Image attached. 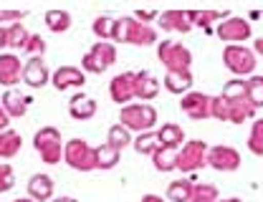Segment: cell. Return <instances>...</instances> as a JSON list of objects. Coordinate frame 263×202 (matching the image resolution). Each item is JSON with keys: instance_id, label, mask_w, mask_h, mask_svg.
<instances>
[{"instance_id": "cell-1", "label": "cell", "mask_w": 263, "mask_h": 202, "mask_svg": "<svg viewBox=\"0 0 263 202\" xmlns=\"http://www.w3.org/2000/svg\"><path fill=\"white\" fill-rule=\"evenodd\" d=\"M114 41L117 43H134V46H152L157 41V33L134 18H117Z\"/></svg>"}, {"instance_id": "cell-2", "label": "cell", "mask_w": 263, "mask_h": 202, "mask_svg": "<svg viewBox=\"0 0 263 202\" xmlns=\"http://www.w3.org/2000/svg\"><path fill=\"white\" fill-rule=\"evenodd\" d=\"M122 122V127H127V129H134V132H149L152 127H155V122H157V111L149 106V104H127L124 109H122V116H119Z\"/></svg>"}, {"instance_id": "cell-3", "label": "cell", "mask_w": 263, "mask_h": 202, "mask_svg": "<svg viewBox=\"0 0 263 202\" xmlns=\"http://www.w3.org/2000/svg\"><path fill=\"white\" fill-rule=\"evenodd\" d=\"M157 53H160V61L167 66V73H190L193 56H190V51L182 43L162 41V46L157 48Z\"/></svg>"}, {"instance_id": "cell-4", "label": "cell", "mask_w": 263, "mask_h": 202, "mask_svg": "<svg viewBox=\"0 0 263 202\" xmlns=\"http://www.w3.org/2000/svg\"><path fill=\"white\" fill-rule=\"evenodd\" d=\"M64 157L68 167L81 169V172H89V169L97 167V149L89 147L84 139H71L64 147Z\"/></svg>"}, {"instance_id": "cell-5", "label": "cell", "mask_w": 263, "mask_h": 202, "mask_svg": "<svg viewBox=\"0 0 263 202\" xmlns=\"http://www.w3.org/2000/svg\"><path fill=\"white\" fill-rule=\"evenodd\" d=\"M223 64L235 76H248L256 71V53L246 46H228L223 51Z\"/></svg>"}, {"instance_id": "cell-6", "label": "cell", "mask_w": 263, "mask_h": 202, "mask_svg": "<svg viewBox=\"0 0 263 202\" xmlns=\"http://www.w3.org/2000/svg\"><path fill=\"white\" fill-rule=\"evenodd\" d=\"M114 61H117V48L109 41H99V43L91 46V51L84 56V71H89V73H104Z\"/></svg>"}, {"instance_id": "cell-7", "label": "cell", "mask_w": 263, "mask_h": 202, "mask_svg": "<svg viewBox=\"0 0 263 202\" xmlns=\"http://www.w3.org/2000/svg\"><path fill=\"white\" fill-rule=\"evenodd\" d=\"M208 144L205 142H187L177 152V169L182 172H195V169L208 165Z\"/></svg>"}, {"instance_id": "cell-8", "label": "cell", "mask_w": 263, "mask_h": 202, "mask_svg": "<svg viewBox=\"0 0 263 202\" xmlns=\"http://www.w3.org/2000/svg\"><path fill=\"white\" fill-rule=\"evenodd\" d=\"M35 149H38V154L43 157V162L46 165H56L59 159H61V134L53 129V127H46V129H41L38 134H35Z\"/></svg>"}, {"instance_id": "cell-9", "label": "cell", "mask_w": 263, "mask_h": 202, "mask_svg": "<svg viewBox=\"0 0 263 202\" xmlns=\"http://www.w3.org/2000/svg\"><path fill=\"white\" fill-rule=\"evenodd\" d=\"M180 109L182 114H187L190 119H205L213 114V96H205V94H197V91H190L185 94L182 101H180Z\"/></svg>"}, {"instance_id": "cell-10", "label": "cell", "mask_w": 263, "mask_h": 202, "mask_svg": "<svg viewBox=\"0 0 263 202\" xmlns=\"http://www.w3.org/2000/svg\"><path fill=\"white\" fill-rule=\"evenodd\" d=\"M208 165L218 172H235L240 167V154L233 147H213L208 152Z\"/></svg>"}, {"instance_id": "cell-11", "label": "cell", "mask_w": 263, "mask_h": 202, "mask_svg": "<svg viewBox=\"0 0 263 202\" xmlns=\"http://www.w3.org/2000/svg\"><path fill=\"white\" fill-rule=\"evenodd\" d=\"M220 41H228L230 46H240V41L251 38V23L243 18H228L218 26Z\"/></svg>"}, {"instance_id": "cell-12", "label": "cell", "mask_w": 263, "mask_h": 202, "mask_svg": "<svg viewBox=\"0 0 263 202\" xmlns=\"http://www.w3.org/2000/svg\"><path fill=\"white\" fill-rule=\"evenodd\" d=\"M134 78H137V73H119V76L111 81L109 91H111V99L117 101V104H129L132 99H137Z\"/></svg>"}, {"instance_id": "cell-13", "label": "cell", "mask_w": 263, "mask_h": 202, "mask_svg": "<svg viewBox=\"0 0 263 202\" xmlns=\"http://www.w3.org/2000/svg\"><path fill=\"white\" fill-rule=\"evenodd\" d=\"M51 81H53V86H56L59 91H66V89L84 86L86 76H84V71H81V68H76V66H61L53 76H51Z\"/></svg>"}, {"instance_id": "cell-14", "label": "cell", "mask_w": 263, "mask_h": 202, "mask_svg": "<svg viewBox=\"0 0 263 202\" xmlns=\"http://www.w3.org/2000/svg\"><path fill=\"white\" fill-rule=\"evenodd\" d=\"M48 78H51V73H48V68L43 64V58H31V61L23 66V81H26L31 89L46 86Z\"/></svg>"}, {"instance_id": "cell-15", "label": "cell", "mask_w": 263, "mask_h": 202, "mask_svg": "<svg viewBox=\"0 0 263 202\" xmlns=\"http://www.w3.org/2000/svg\"><path fill=\"white\" fill-rule=\"evenodd\" d=\"M160 26L164 31H175V33H185V31L193 28L190 15L182 13V10H167V13H162L160 15Z\"/></svg>"}, {"instance_id": "cell-16", "label": "cell", "mask_w": 263, "mask_h": 202, "mask_svg": "<svg viewBox=\"0 0 263 202\" xmlns=\"http://www.w3.org/2000/svg\"><path fill=\"white\" fill-rule=\"evenodd\" d=\"M21 73H23V68L15 56H10V53L0 56V84L13 86L15 81H21Z\"/></svg>"}, {"instance_id": "cell-17", "label": "cell", "mask_w": 263, "mask_h": 202, "mask_svg": "<svg viewBox=\"0 0 263 202\" xmlns=\"http://www.w3.org/2000/svg\"><path fill=\"white\" fill-rule=\"evenodd\" d=\"M68 111H71L73 119L86 122V119H91V116L97 114V104H94V99H89V96H84V94H76V96L71 99V104H68Z\"/></svg>"}, {"instance_id": "cell-18", "label": "cell", "mask_w": 263, "mask_h": 202, "mask_svg": "<svg viewBox=\"0 0 263 202\" xmlns=\"http://www.w3.org/2000/svg\"><path fill=\"white\" fill-rule=\"evenodd\" d=\"M134 89H137V99H155L160 91V84L149 71H139L134 78Z\"/></svg>"}, {"instance_id": "cell-19", "label": "cell", "mask_w": 263, "mask_h": 202, "mask_svg": "<svg viewBox=\"0 0 263 202\" xmlns=\"http://www.w3.org/2000/svg\"><path fill=\"white\" fill-rule=\"evenodd\" d=\"M28 195L31 200H48L53 195V182L48 174H33L28 182Z\"/></svg>"}, {"instance_id": "cell-20", "label": "cell", "mask_w": 263, "mask_h": 202, "mask_svg": "<svg viewBox=\"0 0 263 202\" xmlns=\"http://www.w3.org/2000/svg\"><path fill=\"white\" fill-rule=\"evenodd\" d=\"M28 106H31V96H23L21 91H8L3 96V109L8 111V116H23Z\"/></svg>"}, {"instance_id": "cell-21", "label": "cell", "mask_w": 263, "mask_h": 202, "mask_svg": "<svg viewBox=\"0 0 263 202\" xmlns=\"http://www.w3.org/2000/svg\"><path fill=\"white\" fill-rule=\"evenodd\" d=\"M193 192H195V185L190 179H177L170 185L167 190V200L172 202H190L193 200Z\"/></svg>"}, {"instance_id": "cell-22", "label": "cell", "mask_w": 263, "mask_h": 202, "mask_svg": "<svg viewBox=\"0 0 263 202\" xmlns=\"http://www.w3.org/2000/svg\"><path fill=\"white\" fill-rule=\"evenodd\" d=\"M157 136H160V147L180 149V147H182V139H185V132H182L177 124H164L162 129L157 132Z\"/></svg>"}, {"instance_id": "cell-23", "label": "cell", "mask_w": 263, "mask_h": 202, "mask_svg": "<svg viewBox=\"0 0 263 202\" xmlns=\"http://www.w3.org/2000/svg\"><path fill=\"white\" fill-rule=\"evenodd\" d=\"M177 152L180 149H172V147H160L152 157H155V167L160 172H170V169H177Z\"/></svg>"}, {"instance_id": "cell-24", "label": "cell", "mask_w": 263, "mask_h": 202, "mask_svg": "<svg viewBox=\"0 0 263 202\" xmlns=\"http://www.w3.org/2000/svg\"><path fill=\"white\" fill-rule=\"evenodd\" d=\"M190 86H193V76L190 73H167L164 76V89L172 91V94L190 91Z\"/></svg>"}, {"instance_id": "cell-25", "label": "cell", "mask_w": 263, "mask_h": 202, "mask_svg": "<svg viewBox=\"0 0 263 202\" xmlns=\"http://www.w3.org/2000/svg\"><path fill=\"white\" fill-rule=\"evenodd\" d=\"M46 26L53 31V33H64L71 28V15L66 10H48L46 13Z\"/></svg>"}, {"instance_id": "cell-26", "label": "cell", "mask_w": 263, "mask_h": 202, "mask_svg": "<svg viewBox=\"0 0 263 202\" xmlns=\"http://www.w3.org/2000/svg\"><path fill=\"white\" fill-rule=\"evenodd\" d=\"M132 144H134V149H137L139 154H155V152L160 149V136L152 134V132H142Z\"/></svg>"}, {"instance_id": "cell-27", "label": "cell", "mask_w": 263, "mask_h": 202, "mask_svg": "<svg viewBox=\"0 0 263 202\" xmlns=\"http://www.w3.org/2000/svg\"><path fill=\"white\" fill-rule=\"evenodd\" d=\"M117 162H119V149H114L111 144H101V147H97V167L111 169Z\"/></svg>"}, {"instance_id": "cell-28", "label": "cell", "mask_w": 263, "mask_h": 202, "mask_svg": "<svg viewBox=\"0 0 263 202\" xmlns=\"http://www.w3.org/2000/svg\"><path fill=\"white\" fill-rule=\"evenodd\" d=\"M132 142H134V139H132V134H129V129H127V127L114 124V127L109 129V142H106V144H111L114 149H119V152H122L124 147H129Z\"/></svg>"}, {"instance_id": "cell-29", "label": "cell", "mask_w": 263, "mask_h": 202, "mask_svg": "<svg viewBox=\"0 0 263 202\" xmlns=\"http://www.w3.org/2000/svg\"><path fill=\"white\" fill-rule=\"evenodd\" d=\"M246 91H248V101L253 109L263 106V76H253L246 81Z\"/></svg>"}, {"instance_id": "cell-30", "label": "cell", "mask_w": 263, "mask_h": 202, "mask_svg": "<svg viewBox=\"0 0 263 202\" xmlns=\"http://www.w3.org/2000/svg\"><path fill=\"white\" fill-rule=\"evenodd\" d=\"M187 15H190V23H193V26H202L205 31H210V23L226 18L228 13H215V10H202V13H200V10H190Z\"/></svg>"}, {"instance_id": "cell-31", "label": "cell", "mask_w": 263, "mask_h": 202, "mask_svg": "<svg viewBox=\"0 0 263 202\" xmlns=\"http://www.w3.org/2000/svg\"><path fill=\"white\" fill-rule=\"evenodd\" d=\"M18 149H21V136L15 132L0 134V157H13Z\"/></svg>"}, {"instance_id": "cell-32", "label": "cell", "mask_w": 263, "mask_h": 202, "mask_svg": "<svg viewBox=\"0 0 263 202\" xmlns=\"http://www.w3.org/2000/svg\"><path fill=\"white\" fill-rule=\"evenodd\" d=\"M248 149L253 154L263 157V119L253 122V129H251V136H248Z\"/></svg>"}, {"instance_id": "cell-33", "label": "cell", "mask_w": 263, "mask_h": 202, "mask_svg": "<svg viewBox=\"0 0 263 202\" xmlns=\"http://www.w3.org/2000/svg\"><path fill=\"white\" fill-rule=\"evenodd\" d=\"M5 31H8V46H10V48H23V46H26V41L31 38L21 23H13V26H10V28H5Z\"/></svg>"}, {"instance_id": "cell-34", "label": "cell", "mask_w": 263, "mask_h": 202, "mask_svg": "<svg viewBox=\"0 0 263 202\" xmlns=\"http://www.w3.org/2000/svg\"><path fill=\"white\" fill-rule=\"evenodd\" d=\"M114 28H117V18L99 15L97 21H94V33L99 38H114Z\"/></svg>"}, {"instance_id": "cell-35", "label": "cell", "mask_w": 263, "mask_h": 202, "mask_svg": "<svg viewBox=\"0 0 263 202\" xmlns=\"http://www.w3.org/2000/svg\"><path fill=\"white\" fill-rule=\"evenodd\" d=\"M190 202H218V190L213 185H195Z\"/></svg>"}, {"instance_id": "cell-36", "label": "cell", "mask_w": 263, "mask_h": 202, "mask_svg": "<svg viewBox=\"0 0 263 202\" xmlns=\"http://www.w3.org/2000/svg\"><path fill=\"white\" fill-rule=\"evenodd\" d=\"M23 51H26L31 58H41V56H43V51H46V43H43V38H41V35H31V38L26 41Z\"/></svg>"}, {"instance_id": "cell-37", "label": "cell", "mask_w": 263, "mask_h": 202, "mask_svg": "<svg viewBox=\"0 0 263 202\" xmlns=\"http://www.w3.org/2000/svg\"><path fill=\"white\" fill-rule=\"evenodd\" d=\"M10 187H13V169L8 165H0V192H5Z\"/></svg>"}, {"instance_id": "cell-38", "label": "cell", "mask_w": 263, "mask_h": 202, "mask_svg": "<svg viewBox=\"0 0 263 202\" xmlns=\"http://www.w3.org/2000/svg\"><path fill=\"white\" fill-rule=\"evenodd\" d=\"M23 15H26L23 10H21V13H18V10H0V23H15V21L23 18Z\"/></svg>"}, {"instance_id": "cell-39", "label": "cell", "mask_w": 263, "mask_h": 202, "mask_svg": "<svg viewBox=\"0 0 263 202\" xmlns=\"http://www.w3.org/2000/svg\"><path fill=\"white\" fill-rule=\"evenodd\" d=\"M5 127H8V111L0 106V129H5Z\"/></svg>"}, {"instance_id": "cell-40", "label": "cell", "mask_w": 263, "mask_h": 202, "mask_svg": "<svg viewBox=\"0 0 263 202\" xmlns=\"http://www.w3.org/2000/svg\"><path fill=\"white\" fill-rule=\"evenodd\" d=\"M3 46H8V31L5 28H0V48Z\"/></svg>"}, {"instance_id": "cell-41", "label": "cell", "mask_w": 263, "mask_h": 202, "mask_svg": "<svg viewBox=\"0 0 263 202\" xmlns=\"http://www.w3.org/2000/svg\"><path fill=\"white\" fill-rule=\"evenodd\" d=\"M142 202H164L162 197H157V195H144L142 197Z\"/></svg>"}, {"instance_id": "cell-42", "label": "cell", "mask_w": 263, "mask_h": 202, "mask_svg": "<svg viewBox=\"0 0 263 202\" xmlns=\"http://www.w3.org/2000/svg\"><path fill=\"white\" fill-rule=\"evenodd\" d=\"M256 51L263 56V38H256Z\"/></svg>"}, {"instance_id": "cell-43", "label": "cell", "mask_w": 263, "mask_h": 202, "mask_svg": "<svg viewBox=\"0 0 263 202\" xmlns=\"http://www.w3.org/2000/svg\"><path fill=\"white\" fill-rule=\"evenodd\" d=\"M53 202H76L73 197H59V200H53Z\"/></svg>"}, {"instance_id": "cell-44", "label": "cell", "mask_w": 263, "mask_h": 202, "mask_svg": "<svg viewBox=\"0 0 263 202\" xmlns=\"http://www.w3.org/2000/svg\"><path fill=\"white\" fill-rule=\"evenodd\" d=\"M218 202H240L238 197H230V200H218Z\"/></svg>"}, {"instance_id": "cell-45", "label": "cell", "mask_w": 263, "mask_h": 202, "mask_svg": "<svg viewBox=\"0 0 263 202\" xmlns=\"http://www.w3.org/2000/svg\"><path fill=\"white\" fill-rule=\"evenodd\" d=\"M15 202H33V200H15Z\"/></svg>"}]
</instances>
